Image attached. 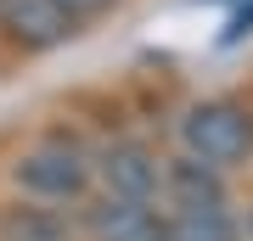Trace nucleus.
<instances>
[{
  "instance_id": "f257e3e1",
  "label": "nucleus",
  "mask_w": 253,
  "mask_h": 241,
  "mask_svg": "<svg viewBox=\"0 0 253 241\" xmlns=\"http://www.w3.org/2000/svg\"><path fill=\"white\" fill-rule=\"evenodd\" d=\"M180 146H186V157L225 174L253 157V112L236 107V101H197L180 118Z\"/></svg>"
},
{
  "instance_id": "f03ea898",
  "label": "nucleus",
  "mask_w": 253,
  "mask_h": 241,
  "mask_svg": "<svg viewBox=\"0 0 253 241\" xmlns=\"http://www.w3.org/2000/svg\"><path fill=\"white\" fill-rule=\"evenodd\" d=\"M11 179L34 202H84V191L96 185V169H90V157L79 146L45 140V146H34V152H23L11 163Z\"/></svg>"
},
{
  "instance_id": "7ed1b4c3",
  "label": "nucleus",
  "mask_w": 253,
  "mask_h": 241,
  "mask_svg": "<svg viewBox=\"0 0 253 241\" xmlns=\"http://www.w3.org/2000/svg\"><path fill=\"white\" fill-rule=\"evenodd\" d=\"M90 169H96V179H101V191H107V197L158 202V191H163V157L152 152V146H141V140H118V146H107Z\"/></svg>"
},
{
  "instance_id": "20e7f679",
  "label": "nucleus",
  "mask_w": 253,
  "mask_h": 241,
  "mask_svg": "<svg viewBox=\"0 0 253 241\" xmlns=\"http://www.w3.org/2000/svg\"><path fill=\"white\" fill-rule=\"evenodd\" d=\"M158 197L174 213H208V207H225V179H219V169H208V163L180 152V157L163 163V191Z\"/></svg>"
},
{
  "instance_id": "39448f33",
  "label": "nucleus",
  "mask_w": 253,
  "mask_h": 241,
  "mask_svg": "<svg viewBox=\"0 0 253 241\" xmlns=\"http://www.w3.org/2000/svg\"><path fill=\"white\" fill-rule=\"evenodd\" d=\"M0 28L23 45V51H51L73 34V17L56 0H0Z\"/></svg>"
},
{
  "instance_id": "423d86ee",
  "label": "nucleus",
  "mask_w": 253,
  "mask_h": 241,
  "mask_svg": "<svg viewBox=\"0 0 253 241\" xmlns=\"http://www.w3.org/2000/svg\"><path fill=\"white\" fill-rule=\"evenodd\" d=\"M152 224H158L152 202L107 197V191H101L96 202H84V207H79V230L90 236V241H141L146 230H152Z\"/></svg>"
},
{
  "instance_id": "0eeeda50",
  "label": "nucleus",
  "mask_w": 253,
  "mask_h": 241,
  "mask_svg": "<svg viewBox=\"0 0 253 241\" xmlns=\"http://www.w3.org/2000/svg\"><path fill=\"white\" fill-rule=\"evenodd\" d=\"M0 241H73V224L56 213V207L17 202V207L0 213Z\"/></svg>"
},
{
  "instance_id": "6e6552de",
  "label": "nucleus",
  "mask_w": 253,
  "mask_h": 241,
  "mask_svg": "<svg viewBox=\"0 0 253 241\" xmlns=\"http://www.w3.org/2000/svg\"><path fill=\"white\" fill-rule=\"evenodd\" d=\"M163 224H169L174 241H242L231 207H208V213H169Z\"/></svg>"
},
{
  "instance_id": "1a4fd4ad",
  "label": "nucleus",
  "mask_w": 253,
  "mask_h": 241,
  "mask_svg": "<svg viewBox=\"0 0 253 241\" xmlns=\"http://www.w3.org/2000/svg\"><path fill=\"white\" fill-rule=\"evenodd\" d=\"M56 6H62V11H68V17H73V23H79V17H96V11H107V6H113V0H56Z\"/></svg>"
},
{
  "instance_id": "9d476101",
  "label": "nucleus",
  "mask_w": 253,
  "mask_h": 241,
  "mask_svg": "<svg viewBox=\"0 0 253 241\" xmlns=\"http://www.w3.org/2000/svg\"><path fill=\"white\" fill-rule=\"evenodd\" d=\"M141 241H174V236H169V224H163V219H158V224H152V230H146Z\"/></svg>"
},
{
  "instance_id": "9b49d317",
  "label": "nucleus",
  "mask_w": 253,
  "mask_h": 241,
  "mask_svg": "<svg viewBox=\"0 0 253 241\" xmlns=\"http://www.w3.org/2000/svg\"><path fill=\"white\" fill-rule=\"evenodd\" d=\"M248 241H253V213H248Z\"/></svg>"
}]
</instances>
